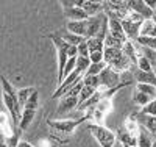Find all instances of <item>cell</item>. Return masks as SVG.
I'll return each instance as SVG.
<instances>
[{
    "mask_svg": "<svg viewBox=\"0 0 156 147\" xmlns=\"http://www.w3.org/2000/svg\"><path fill=\"white\" fill-rule=\"evenodd\" d=\"M89 117H92L90 114H84L78 119H56V121H51L47 119V125L51 130V133H55L58 136H69L75 131V128L78 125H81L83 122H86Z\"/></svg>",
    "mask_w": 156,
    "mask_h": 147,
    "instance_id": "6da1fadb",
    "label": "cell"
},
{
    "mask_svg": "<svg viewBox=\"0 0 156 147\" xmlns=\"http://www.w3.org/2000/svg\"><path fill=\"white\" fill-rule=\"evenodd\" d=\"M105 63L106 66L112 68L115 72L119 74H123L126 71H131L134 66L133 63L126 58V55L123 53L122 49H109V47H105Z\"/></svg>",
    "mask_w": 156,
    "mask_h": 147,
    "instance_id": "7a4b0ae2",
    "label": "cell"
},
{
    "mask_svg": "<svg viewBox=\"0 0 156 147\" xmlns=\"http://www.w3.org/2000/svg\"><path fill=\"white\" fill-rule=\"evenodd\" d=\"M50 39L53 41V44L56 47V55H58V82H56V88H58L64 82V71H66V66L70 60L69 55H67V50H69L70 44L62 41L58 35H51Z\"/></svg>",
    "mask_w": 156,
    "mask_h": 147,
    "instance_id": "3957f363",
    "label": "cell"
},
{
    "mask_svg": "<svg viewBox=\"0 0 156 147\" xmlns=\"http://www.w3.org/2000/svg\"><path fill=\"white\" fill-rule=\"evenodd\" d=\"M86 128L90 131L97 142L100 144V147H114L117 142V135L114 131H111L108 127L101 125V124H87Z\"/></svg>",
    "mask_w": 156,
    "mask_h": 147,
    "instance_id": "277c9868",
    "label": "cell"
},
{
    "mask_svg": "<svg viewBox=\"0 0 156 147\" xmlns=\"http://www.w3.org/2000/svg\"><path fill=\"white\" fill-rule=\"evenodd\" d=\"M83 3L84 0H72V2H61L62 8H64V16H66L67 22H73V20H87L89 16L86 14V11L83 9Z\"/></svg>",
    "mask_w": 156,
    "mask_h": 147,
    "instance_id": "5b68a950",
    "label": "cell"
},
{
    "mask_svg": "<svg viewBox=\"0 0 156 147\" xmlns=\"http://www.w3.org/2000/svg\"><path fill=\"white\" fill-rule=\"evenodd\" d=\"M100 80V89L101 91H109V89H115L122 85V74L115 72L112 68L106 66L101 71V74L98 75Z\"/></svg>",
    "mask_w": 156,
    "mask_h": 147,
    "instance_id": "8992f818",
    "label": "cell"
},
{
    "mask_svg": "<svg viewBox=\"0 0 156 147\" xmlns=\"http://www.w3.org/2000/svg\"><path fill=\"white\" fill-rule=\"evenodd\" d=\"M83 80V74L80 72V71H73L69 77H66L64 78V82L53 91V94H51V99H61V97H64L67 94V92L73 88V86H76L78 83H80Z\"/></svg>",
    "mask_w": 156,
    "mask_h": 147,
    "instance_id": "52a82bcc",
    "label": "cell"
},
{
    "mask_svg": "<svg viewBox=\"0 0 156 147\" xmlns=\"http://www.w3.org/2000/svg\"><path fill=\"white\" fill-rule=\"evenodd\" d=\"M144 22L133 20V19H129L128 16L122 20V27H123V31H125V35L128 38V41H136V39L140 36V28H142V24Z\"/></svg>",
    "mask_w": 156,
    "mask_h": 147,
    "instance_id": "ba28073f",
    "label": "cell"
},
{
    "mask_svg": "<svg viewBox=\"0 0 156 147\" xmlns=\"http://www.w3.org/2000/svg\"><path fill=\"white\" fill-rule=\"evenodd\" d=\"M128 6H129V9H131V11L137 13V14L142 16L145 20L154 17V11L147 5L145 0H128Z\"/></svg>",
    "mask_w": 156,
    "mask_h": 147,
    "instance_id": "9c48e42d",
    "label": "cell"
},
{
    "mask_svg": "<svg viewBox=\"0 0 156 147\" xmlns=\"http://www.w3.org/2000/svg\"><path fill=\"white\" fill-rule=\"evenodd\" d=\"M78 105H80V97H75V96H64L59 99V108L58 113H67L72 110H76Z\"/></svg>",
    "mask_w": 156,
    "mask_h": 147,
    "instance_id": "30bf717a",
    "label": "cell"
},
{
    "mask_svg": "<svg viewBox=\"0 0 156 147\" xmlns=\"http://www.w3.org/2000/svg\"><path fill=\"white\" fill-rule=\"evenodd\" d=\"M117 141H119L122 145H131V147H137V135H133L129 133L125 127L117 130Z\"/></svg>",
    "mask_w": 156,
    "mask_h": 147,
    "instance_id": "8fae6325",
    "label": "cell"
},
{
    "mask_svg": "<svg viewBox=\"0 0 156 147\" xmlns=\"http://www.w3.org/2000/svg\"><path fill=\"white\" fill-rule=\"evenodd\" d=\"M66 30L69 33L83 36L87 39V20H73V22H67L66 24Z\"/></svg>",
    "mask_w": 156,
    "mask_h": 147,
    "instance_id": "7c38bea8",
    "label": "cell"
},
{
    "mask_svg": "<svg viewBox=\"0 0 156 147\" xmlns=\"http://www.w3.org/2000/svg\"><path fill=\"white\" fill-rule=\"evenodd\" d=\"M133 75L136 83H147V85H153L156 86V74L154 72H144L137 68H133Z\"/></svg>",
    "mask_w": 156,
    "mask_h": 147,
    "instance_id": "4fadbf2b",
    "label": "cell"
},
{
    "mask_svg": "<svg viewBox=\"0 0 156 147\" xmlns=\"http://www.w3.org/2000/svg\"><path fill=\"white\" fill-rule=\"evenodd\" d=\"M123 53L126 55V58L133 63V66L136 68L137 66V61H139V50H137V46L134 41H126L123 44Z\"/></svg>",
    "mask_w": 156,
    "mask_h": 147,
    "instance_id": "5bb4252c",
    "label": "cell"
},
{
    "mask_svg": "<svg viewBox=\"0 0 156 147\" xmlns=\"http://www.w3.org/2000/svg\"><path fill=\"white\" fill-rule=\"evenodd\" d=\"M153 144H154L153 135L145 127L140 125L137 131V147H153Z\"/></svg>",
    "mask_w": 156,
    "mask_h": 147,
    "instance_id": "9a60e30c",
    "label": "cell"
},
{
    "mask_svg": "<svg viewBox=\"0 0 156 147\" xmlns=\"http://www.w3.org/2000/svg\"><path fill=\"white\" fill-rule=\"evenodd\" d=\"M83 9L89 17H95L103 13V2H94V0H84Z\"/></svg>",
    "mask_w": 156,
    "mask_h": 147,
    "instance_id": "2e32d148",
    "label": "cell"
},
{
    "mask_svg": "<svg viewBox=\"0 0 156 147\" xmlns=\"http://www.w3.org/2000/svg\"><path fill=\"white\" fill-rule=\"evenodd\" d=\"M137 122H139V125L145 127L150 133L156 131V117L154 116H147V114L137 113Z\"/></svg>",
    "mask_w": 156,
    "mask_h": 147,
    "instance_id": "e0dca14e",
    "label": "cell"
},
{
    "mask_svg": "<svg viewBox=\"0 0 156 147\" xmlns=\"http://www.w3.org/2000/svg\"><path fill=\"white\" fill-rule=\"evenodd\" d=\"M62 41H66L67 44H70V46H81L83 42H86L87 39L86 38H83V36H78V35H73V33H69V31H66V33H61V35H58Z\"/></svg>",
    "mask_w": 156,
    "mask_h": 147,
    "instance_id": "ac0fdd59",
    "label": "cell"
},
{
    "mask_svg": "<svg viewBox=\"0 0 156 147\" xmlns=\"http://www.w3.org/2000/svg\"><path fill=\"white\" fill-rule=\"evenodd\" d=\"M131 100H133V103L134 105H137V106H147L153 99L150 97V96H147V94H144V92H140V91H137V89H134L133 91V94H131Z\"/></svg>",
    "mask_w": 156,
    "mask_h": 147,
    "instance_id": "d6986e66",
    "label": "cell"
},
{
    "mask_svg": "<svg viewBox=\"0 0 156 147\" xmlns=\"http://www.w3.org/2000/svg\"><path fill=\"white\" fill-rule=\"evenodd\" d=\"M36 92V88H33V86H28V88H22V89H19L17 91V99H19V103H20V106L23 108L25 105H27V102H28V99Z\"/></svg>",
    "mask_w": 156,
    "mask_h": 147,
    "instance_id": "ffe728a7",
    "label": "cell"
},
{
    "mask_svg": "<svg viewBox=\"0 0 156 147\" xmlns=\"http://www.w3.org/2000/svg\"><path fill=\"white\" fill-rule=\"evenodd\" d=\"M140 36L156 38V24L153 22V19H147L144 24H142V28H140Z\"/></svg>",
    "mask_w": 156,
    "mask_h": 147,
    "instance_id": "44dd1931",
    "label": "cell"
},
{
    "mask_svg": "<svg viewBox=\"0 0 156 147\" xmlns=\"http://www.w3.org/2000/svg\"><path fill=\"white\" fill-rule=\"evenodd\" d=\"M34 114H36V111H33V110H23V111H22L20 124H19V128H20L22 131H23V130H27V128H28V125L33 122Z\"/></svg>",
    "mask_w": 156,
    "mask_h": 147,
    "instance_id": "7402d4cb",
    "label": "cell"
},
{
    "mask_svg": "<svg viewBox=\"0 0 156 147\" xmlns=\"http://www.w3.org/2000/svg\"><path fill=\"white\" fill-rule=\"evenodd\" d=\"M87 47H89V52H105V41L100 38H90L87 39Z\"/></svg>",
    "mask_w": 156,
    "mask_h": 147,
    "instance_id": "603a6c76",
    "label": "cell"
},
{
    "mask_svg": "<svg viewBox=\"0 0 156 147\" xmlns=\"http://www.w3.org/2000/svg\"><path fill=\"white\" fill-rule=\"evenodd\" d=\"M105 68H106V63H105V61H103V63H97V64H90L89 69L84 72L83 78H84V77H98Z\"/></svg>",
    "mask_w": 156,
    "mask_h": 147,
    "instance_id": "cb8c5ba5",
    "label": "cell"
},
{
    "mask_svg": "<svg viewBox=\"0 0 156 147\" xmlns=\"http://www.w3.org/2000/svg\"><path fill=\"white\" fill-rule=\"evenodd\" d=\"M137 46L140 47H145V49H151V50H156V38H148V36H139L136 41H134Z\"/></svg>",
    "mask_w": 156,
    "mask_h": 147,
    "instance_id": "d4e9b609",
    "label": "cell"
},
{
    "mask_svg": "<svg viewBox=\"0 0 156 147\" xmlns=\"http://www.w3.org/2000/svg\"><path fill=\"white\" fill-rule=\"evenodd\" d=\"M136 89L144 92V94L150 96L151 99H156V86L153 85H147V83H136Z\"/></svg>",
    "mask_w": 156,
    "mask_h": 147,
    "instance_id": "484cf974",
    "label": "cell"
},
{
    "mask_svg": "<svg viewBox=\"0 0 156 147\" xmlns=\"http://www.w3.org/2000/svg\"><path fill=\"white\" fill-rule=\"evenodd\" d=\"M95 92H97V89L90 88V86H84V88L81 89V92H80V105L86 103L89 99H92ZM80 105H78V106H80Z\"/></svg>",
    "mask_w": 156,
    "mask_h": 147,
    "instance_id": "4316f807",
    "label": "cell"
},
{
    "mask_svg": "<svg viewBox=\"0 0 156 147\" xmlns=\"http://www.w3.org/2000/svg\"><path fill=\"white\" fill-rule=\"evenodd\" d=\"M123 44L122 41H119V39H115L114 36H111L109 33L106 35L105 38V47H109V49H123Z\"/></svg>",
    "mask_w": 156,
    "mask_h": 147,
    "instance_id": "83f0119b",
    "label": "cell"
},
{
    "mask_svg": "<svg viewBox=\"0 0 156 147\" xmlns=\"http://www.w3.org/2000/svg\"><path fill=\"white\" fill-rule=\"evenodd\" d=\"M90 64H92V63H90L89 58H86V57H76V71H80L83 75L89 69Z\"/></svg>",
    "mask_w": 156,
    "mask_h": 147,
    "instance_id": "f1b7e54d",
    "label": "cell"
},
{
    "mask_svg": "<svg viewBox=\"0 0 156 147\" xmlns=\"http://www.w3.org/2000/svg\"><path fill=\"white\" fill-rule=\"evenodd\" d=\"M136 68L140 69V71H144V72H153L151 63H150L145 57H142V55H139V61H137V66H136Z\"/></svg>",
    "mask_w": 156,
    "mask_h": 147,
    "instance_id": "f546056e",
    "label": "cell"
},
{
    "mask_svg": "<svg viewBox=\"0 0 156 147\" xmlns=\"http://www.w3.org/2000/svg\"><path fill=\"white\" fill-rule=\"evenodd\" d=\"M37 108H39V94H37V91H36L34 94L28 99L27 105L23 106V110H33V111H36Z\"/></svg>",
    "mask_w": 156,
    "mask_h": 147,
    "instance_id": "4dcf8cb0",
    "label": "cell"
},
{
    "mask_svg": "<svg viewBox=\"0 0 156 147\" xmlns=\"http://www.w3.org/2000/svg\"><path fill=\"white\" fill-rule=\"evenodd\" d=\"M140 113L142 114H147V116H154L156 117V99H153L147 106L140 108Z\"/></svg>",
    "mask_w": 156,
    "mask_h": 147,
    "instance_id": "1f68e13d",
    "label": "cell"
},
{
    "mask_svg": "<svg viewBox=\"0 0 156 147\" xmlns=\"http://www.w3.org/2000/svg\"><path fill=\"white\" fill-rule=\"evenodd\" d=\"M83 83H84V86H90V88H94L97 91L100 89V80H98V77H84Z\"/></svg>",
    "mask_w": 156,
    "mask_h": 147,
    "instance_id": "d6a6232c",
    "label": "cell"
},
{
    "mask_svg": "<svg viewBox=\"0 0 156 147\" xmlns=\"http://www.w3.org/2000/svg\"><path fill=\"white\" fill-rule=\"evenodd\" d=\"M89 60L92 64H97V63H103L105 61V53L103 52H92L89 55Z\"/></svg>",
    "mask_w": 156,
    "mask_h": 147,
    "instance_id": "836d02e7",
    "label": "cell"
},
{
    "mask_svg": "<svg viewBox=\"0 0 156 147\" xmlns=\"http://www.w3.org/2000/svg\"><path fill=\"white\" fill-rule=\"evenodd\" d=\"M89 55H90V52H89V47H87V41L83 42L81 46H78V57H86V58H89Z\"/></svg>",
    "mask_w": 156,
    "mask_h": 147,
    "instance_id": "e575fe53",
    "label": "cell"
},
{
    "mask_svg": "<svg viewBox=\"0 0 156 147\" xmlns=\"http://www.w3.org/2000/svg\"><path fill=\"white\" fill-rule=\"evenodd\" d=\"M17 147H34V145H33V144H30V142H27V141H20Z\"/></svg>",
    "mask_w": 156,
    "mask_h": 147,
    "instance_id": "d590c367",
    "label": "cell"
},
{
    "mask_svg": "<svg viewBox=\"0 0 156 147\" xmlns=\"http://www.w3.org/2000/svg\"><path fill=\"white\" fill-rule=\"evenodd\" d=\"M122 147H131V145H122Z\"/></svg>",
    "mask_w": 156,
    "mask_h": 147,
    "instance_id": "8d00e7d4",
    "label": "cell"
},
{
    "mask_svg": "<svg viewBox=\"0 0 156 147\" xmlns=\"http://www.w3.org/2000/svg\"><path fill=\"white\" fill-rule=\"evenodd\" d=\"M153 147H156V141H154V144H153Z\"/></svg>",
    "mask_w": 156,
    "mask_h": 147,
    "instance_id": "74e56055",
    "label": "cell"
}]
</instances>
